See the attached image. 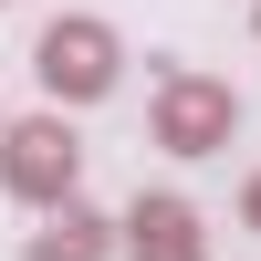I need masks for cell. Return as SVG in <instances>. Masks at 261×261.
I'll use <instances>...</instances> for the list:
<instances>
[{
  "label": "cell",
  "instance_id": "cell-1",
  "mask_svg": "<svg viewBox=\"0 0 261 261\" xmlns=\"http://www.w3.org/2000/svg\"><path fill=\"white\" fill-rule=\"evenodd\" d=\"M32 73H42V94H53V105H105V94H115V73H125V42H115V21L63 11V21H42Z\"/></svg>",
  "mask_w": 261,
  "mask_h": 261
},
{
  "label": "cell",
  "instance_id": "cell-2",
  "mask_svg": "<svg viewBox=\"0 0 261 261\" xmlns=\"http://www.w3.org/2000/svg\"><path fill=\"white\" fill-rule=\"evenodd\" d=\"M73 178H84V136L63 125V105H53V115H11V125H0V188H11L21 209H63Z\"/></svg>",
  "mask_w": 261,
  "mask_h": 261
},
{
  "label": "cell",
  "instance_id": "cell-3",
  "mask_svg": "<svg viewBox=\"0 0 261 261\" xmlns=\"http://www.w3.org/2000/svg\"><path fill=\"white\" fill-rule=\"evenodd\" d=\"M146 115H157V146H167V157H220V146L241 136V94H230L220 73H167Z\"/></svg>",
  "mask_w": 261,
  "mask_h": 261
},
{
  "label": "cell",
  "instance_id": "cell-4",
  "mask_svg": "<svg viewBox=\"0 0 261 261\" xmlns=\"http://www.w3.org/2000/svg\"><path fill=\"white\" fill-rule=\"evenodd\" d=\"M125 261H209V230L188 199H167V188H146L136 209H125Z\"/></svg>",
  "mask_w": 261,
  "mask_h": 261
},
{
  "label": "cell",
  "instance_id": "cell-5",
  "mask_svg": "<svg viewBox=\"0 0 261 261\" xmlns=\"http://www.w3.org/2000/svg\"><path fill=\"white\" fill-rule=\"evenodd\" d=\"M105 251H125V220H94L84 199L42 209V230L21 241V261H105Z\"/></svg>",
  "mask_w": 261,
  "mask_h": 261
},
{
  "label": "cell",
  "instance_id": "cell-6",
  "mask_svg": "<svg viewBox=\"0 0 261 261\" xmlns=\"http://www.w3.org/2000/svg\"><path fill=\"white\" fill-rule=\"evenodd\" d=\"M241 230H261V167L241 178Z\"/></svg>",
  "mask_w": 261,
  "mask_h": 261
},
{
  "label": "cell",
  "instance_id": "cell-7",
  "mask_svg": "<svg viewBox=\"0 0 261 261\" xmlns=\"http://www.w3.org/2000/svg\"><path fill=\"white\" fill-rule=\"evenodd\" d=\"M251 32H261V11H251Z\"/></svg>",
  "mask_w": 261,
  "mask_h": 261
},
{
  "label": "cell",
  "instance_id": "cell-8",
  "mask_svg": "<svg viewBox=\"0 0 261 261\" xmlns=\"http://www.w3.org/2000/svg\"><path fill=\"white\" fill-rule=\"evenodd\" d=\"M0 125H11V115H0Z\"/></svg>",
  "mask_w": 261,
  "mask_h": 261
}]
</instances>
